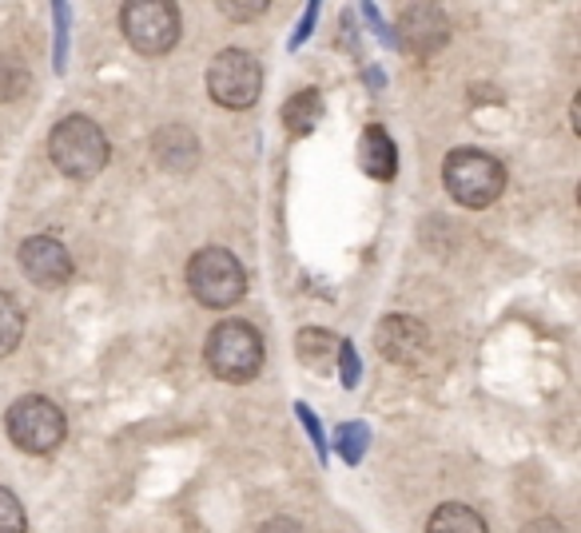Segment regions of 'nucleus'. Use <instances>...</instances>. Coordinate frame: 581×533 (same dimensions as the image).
I'll list each match as a JSON object with an SVG mask.
<instances>
[{
  "instance_id": "423d86ee",
  "label": "nucleus",
  "mask_w": 581,
  "mask_h": 533,
  "mask_svg": "<svg viewBox=\"0 0 581 533\" xmlns=\"http://www.w3.org/2000/svg\"><path fill=\"white\" fill-rule=\"evenodd\" d=\"M4 430L24 454H52L64 442L69 426H64V410L57 402H48L40 395H24L9 406Z\"/></svg>"
},
{
  "instance_id": "f8f14e48",
  "label": "nucleus",
  "mask_w": 581,
  "mask_h": 533,
  "mask_svg": "<svg viewBox=\"0 0 581 533\" xmlns=\"http://www.w3.org/2000/svg\"><path fill=\"white\" fill-rule=\"evenodd\" d=\"M359 168L371 179H379V184H386V179H395L398 172V151H395V139H391V132L379 128V124H371V128L359 136Z\"/></svg>"
},
{
  "instance_id": "6e6552de",
  "label": "nucleus",
  "mask_w": 581,
  "mask_h": 533,
  "mask_svg": "<svg viewBox=\"0 0 581 533\" xmlns=\"http://www.w3.org/2000/svg\"><path fill=\"white\" fill-rule=\"evenodd\" d=\"M374 347L398 367H419L431 350V331L410 314H386L383 323L374 326Z\"/></svg>"
},
{
  "instance_id": "ddd939ff",
  "label": "nucleus",
  "mask_w": 581,
  "mask_h": 533,
  "mask_svg": "<svg viewBox=\"0 0 581 533\" xmlns=\"http://www.w3.org/2000/svg\"><path fill=\"white\" fill-rule=\"evenodd\" d=\"M319 120H323V96L314 92V88H307V92H295L283 104V128L290 132V136H307V132L319 128Z\"/></svg>"
},
{
  "instance_id": "0eeeda50",
  "label": "nucleus",
  "mask_w": 581,
  "mask_h": 533,
  "mask_svg": "<svg viewBox=\"0 0 581 533\" xmlns=\"http://www.w3.org/2000/svg\"><path fill=\"white\" fill-rule=\"evenodd\" d=\"M120 28L144 57H163L180 40V9L172 0H128L120 9Z\"/></svg>"
},
{
  "instance_id": "aec40b11",
  "label": "nucleus",
  "mask_w": 581,
  "mask_h": 533,
  "mask_svg": "<svg viewBox=\"0 0 581 533\" xmlns=\"http://www.w3.org/2000/svg\"><path fill=\"white\" fill-rule=\"evenodd\" d=\"M220 12L223 16H232V21H259V16H263V12H268V0H220Z\"/></svg>"
},
{
  "instance_id": "b1692460",
  "label": "nucleus",
  "mask_w": 581,
  "mask_h": 533,
  "mask_svg": "<svg viewBox=\"0 0 581 533\" xmlns=\"http://www.w3.org/2000/svg\"><path fill=\"white\" fill-rule=\"evenodd\" d=\"M526 533H561V525L554 518H537V522L526 525Z\"/></svg>"
},
{
  "instance_id": "412c9836",
  "label": "nucleus",
  "mask_w": 581,
  "mask_h": 533,
  "mask_svg": "<svg viewBox=\"0 0 581 533\" xmlns=\"http://www.w3.org/2000/svg\"><path fill=\"white\" fill-rule=\"evenodd\" d=\"M295 414H299V422L307 426V434H311V442H314V450H319V458H326V442H323V426H319V418L307 410V406H295Z\"/></svg>"
},
{
  "instance_id": "1a4fd4ad",
  "label": "nucleus",
  "mask_w": 581,
  "mask_h": 533,
  "mask_svg": "<svg viewBox=\"0 0 581 533\" xmlns=\"http://www.w3.org/2000/svg\"><path fill=\"white\" fill-rule=\"evenodd\" d=\"M21 271L33 278L36 287H64L72 278L69 247L52 235H33L21 244Z\"/></svg>"
},
{
  "instance_id": "9b49d317",
  "label": "nucleus",
  "mask_w": 581,
  "mask_h": 533,
  "mask_svg": "<svg viewBox=\"0 0 581 533\" xmlns=\"http://www.w3.org/2000/svg\"><path fill=\"white\" fill-rule=\"evenodd\" d=\"M151 148H156V160H160L168 172H191L199 163V139H196V132L184 128V124L160 128L156 139H151Z\"/></svg>"
},
{
  "instance_id": "f03ea898",
  "label": "nucleus",
  "mask_w": 581,
  "mask_h": 533,
  "mask_svg": "<svg viewBox=\"0 0 581 533\" xmlns=\"http://www.w3.org/2000/svg\"><path fill=\"white\" fill-rule=\"evenodd\" d=\"M442 184L454 203L482 211L506 191V168L482 148H454L442 160Z\"/></svg>"
},
{
  "instance_id": "7ed1b4c3",
  "label": "nucleus",
  "mask_w": 581,
  "mask_h": 533,
  "mask_svg": "<svg viewBox=\"0 0 581 533\" xmlns=\"http://www.w3.org/2000/svg\"><path fill=\"white\" fill-rule=\"evenodd\" d=\"M203 359H208L211 374L223 379V383H251L263 371L268 350H263V335L251 323H244V319H223L220 326H211Z\"/></svg>"
},
{
  "instance_id": "4468645a",
  "label": "nucleus",
  "mask_w": 581,
  "mask_h": 533,
  "mask_svg": "<svg viewBox=\"0 0 581 533\" xmlns=\"http://www.w3.org/2000/svg\"><path fill=\"white\" fill-rule=\"evenodd\" d=\"M427 533H490L486 530V518L462 501H446L438 510L431 513V522H427Z\"/></svg>"
},
{
  "instance_id": "dca6fc26",
  "label": "nucleus",
  "mask_w": 581,
  "mask_h": 533,
  "mask_svg": "<svg viewBox=\"0 0 581 533\" xmlns=\"http://www.w3.org/2000/svg\"><path fill=\"white\" fill-rule=\"evenodd\" d=\"M24 338V311L9 290H0V359H9Z\"/></svg>"
},
{
  "instance_id": "f257e3e1",
  "label": "nucleus",
  "mask_w": 581,
  "mask_h": 533,
  "mask_svg": "<svg viewBox=\"0 0 581 533\" xmlns=\"http://www.w3.org/2000/svg\"><path fill=\"white\" fill-rule=\"evenodd\" d=\"M48 156L69 179H96L112 160V144L96 120L64 116L48 132Z\"/></svg>"
},
{
  "instance_id": "2eb2a0df",
  "label": "nucleus",
  "mask_w": 581,
  "mask_h": 533,
  "mask_svg": "<svg viewBox=\"0 0 581 533\" xmlns=\"http://www.w3.org/2000/svg\"><path fill=\"white\" fill-rule=\"evenodd\" d=\"M295 350H299V359L307 367H326V362L335 359L338 338L331 331H319V326H302L299 338H295Z\"/></svg>"
},
{
  "instance_id": "39448f33",
  "label": "nucleus",
  "mask_w": 581,
  "mask_h": 533,
  "mask_svg": "<svg viewBox=\"0 0 581 533\" xmlns=\"http://www.w3.org/2000/svg\"><path fill=\"white\" fill-rule=\"evenodd\" d=\"M208 92L220 108L244 112L263 92V64L244 48H223L208 64Z\"/></svg>"
},
{
  "instance_id": "a211bd4d",
  "label": "nucleus",
  "mask_w": 581,
  "mask_h": 533,
  "mask_svg": "<svg viewBox=\"0 0 581 533\" xmlns=\"http://www.w3.org/2000/svg\"><path fill=\"white\" fill-rule=\"evenodd\" d=\"M28 518H24L21 498L9 486H0V533H24Z\"/></svg>"
},
{
  "instance_id": "f3484780",
  "label": "nucleus",
  "mask_w": 581,
  "mask_h": 533,
  "mask_svg": "<svg viewBox=\"0 0 581 533\" xmlns=\"http://www.w3.org/2000/svg\"><path fill=\"white\" fill-rule=\"evenodd\" d=\"M28 88V69H24L16 57H4L0 52V104H9Z\"/></svg>"
},
{
  "instance_id": "9d476101",
  "label": "nucleus",
  "mask_w": 581,
  "mask_h": 533,
  "mask_svg": "<svg viewBox=\"0 0 581 533\" xmlns=\"http://www.w3.org/2000/svg\"><path fill=\"white\" fill-rule=\"evenodd\" d=\"M398 36L410 52L419 57H434L438 48H446L450 40V21L438 4H407L403 9V21H398Z\"/></svg>"
},
{
  "instance_id": "6ab92c4d",
  "label": "nucleus",
  "mask_w": 581,
  "mask_h": 533,
  "mask_svg": "<svg viewBox=\"0 0 581 533\" xmlns=\"http://www.w3.org/2000/svg\"><path fill=\"white\" fill-rule=\"evenodd\" d=\"M338 450H343V458H347L350 466L359 462L362 450H367V426H359V422H347V426L338 430Z\"/></svg>"
},
{
  "instance_id": "20e7f679",
  "label": "nucleus",
  "mask_w": 581,
  "mask_h": 533,
  "mask_svg": "<svg viewBox=\"0 0 581 533\" xmlns=\"http://www.w3.org/2000/svg\"><path fill=\"white\" fill-rule=\"evenodd\" d=\"M187 287L203 307L227 311L247 295V271L227 247H199L187 259Z\"/></svg>"
},
{
  "instance_id": "4be33fe9",
  "label": "nucleus",
  "mask_w": 581,
  "mask_h": 533,
  "mask_svg": "<svg viewBox=\"0 0 581 533\" xmlns=\"http://www.w3.org/2000/svg\"><path fill=\"white\" fill-rule=\"evenodd\" d=\"M338 359H343V386L359 383V359H355V347L350 343H338Z\"/></svg>"
},
{
  "instance_id": "5701e85b",
  "label": "nucleus",
  "mask_w": 581,
  "mask_h": 533,
  "mask_svg": "<svg viewBox=\"0 0 581 533\" xmlns=\"http://www.w3.org/2000/svg\"><path fill=\"white\" fill-rule=\"evenodd\" d=\"M259 533H302V525L290 522V518H271V522L259 525Z\"/></svg>"
}]
</instances>
